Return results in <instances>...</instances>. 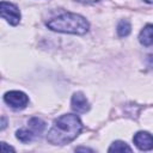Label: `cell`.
I'll return each instance as SVG.
<instances>
[{"label":"cell","mask_w":153,"mask_h":153,"mask_svg":"<svg viewBox=\"0 0 153 153\" xmlns=\"http://www.w3.org/2000/svg\"><path fill=\"white\" fill-rule=\"evenodd\" d=\"M82 123L76 115L67 114L55 120L48 131L47 140L51 145H65L73 141L81 131Z\"/></svg>","instance_id":"6da1fadb"},{"label":"cell","mask_w":153,"mask_h":153,"mask_svg":"<svg viewBox=\"0 0 153 153\" xmlns=\"http://www.w3.org/2000/svg\"><path fill=\"white\" fill-rule=\"evenodd\" d=\"M47 26L57 32L63 33H73V35H84L88 31V22L80 14L76 13H62L49 22H47Z\"/></svg>","instance_id":"7a4b0ae2"},{"label":"cell","mask_w":153,"mask_h":153,"mask_svg":"<svg viewBox=\"0 0 153 153\" xmlns=\"http://www.w3.org/2000/svg\"><path fill=\"white\" fill-rule=\"evenodd\" d=\"M4 100L13 109H24L29 104V97L22 91H8L4 96Z\"/></svg>","instance_id":"3957f363"},{"label":"cell","mask_w":153,"mask_h":153,"mask_svg":"<svg viewBox=\"0 0 153 153\" xmlns=\"http://www.w3.org/2000/svg\"><path fill=\"white\" fill-rule=\"evenodd\" d=\"M0 14L11 25H17L20 22V12H19L18 7L12 2L1 1V4H0Z\"/></svg>","instance_id":"277c9868"},{"label":"cell","mask_w":153,"mask_h":153,"mask_svg":"<svg viewBox=\"0 0 153 153\" xmlns=\"http://www.w3.org/2000/svg\"><path fill=\"white\" fill-rule=\"evenodd\" d=\"M133 141L135 146L141 151L153 149V135L149 134L148 131H137L134 135Z\"/></svg>","instance_id":"5b68a950"},{"label":"cell","mask_w":153,"mask_h":153,"mask_svg":"<svg viewBox=\"0 0 153 153\" xmlns=\"http://www.w3.org/2000/svg\"><path fill=\"white\" fill-rule=\"evenodd\" d=\"M72 109L79 114H82V112H86L88 111L90 109V104L86 99V97L81 93V92H75L72 97Z\"/></svg>","instance_id":"8992f818"},{"label":"cell","mask_w":153,"mask_h":153,"mask_svg":"<svg viewBox=\"0 0 153 153\" xmlns=\"http://www.w3.org/2000/svg\"><path fill=\"white\" fill-rule=\"evenodd\" d=\"M139 41L145 47L153 45V24H147L139 35Z\"/></svg>","instance_id":"52a82bcc"},{"label":"cell","mask_w":153,"mask_h":153,"mask_svg":"<svg viewBox=\"0 0 153 153\" xmlns=\"http://www.w3.org/2000/svg\"><path fill=\"white\" fill-rule=\"evenodd\" d=\"M131 31V26H130V23L127 20V19H122L118 25H117V33L120 37H126L130 33Z\"/></svg>","instance_id":"ba28073f"},{"label":"cell","mask_w":153,"mask_h":153,"mask_svg":"<svg viewBox=\"0 0 153 153\" xmlns=\"http://www.w3.org/2000/svg\"><path fill=\"white\" fill-rule=\"evenodd\" d=\"M16 136L18 140H20L22 142H29L33 139L35 136V133L32 130H29V129H25V128H22L19 130H17L16 133Z\"/></svg>","instance_id":"9c48e42d"},{"label":"cell","mask_w":153,"mask_h":153,"mask_svg":"<svg viewBox=\"0 0 153 153\" xmlns=\"http://www.w3.org/2000/svg\"><path fill=\"white\" fill-rule=\"evenodd\" d=\"M29 127H30V129L36 134V133H42L43 131V129L45 128V123L42 121V120H39V118H37V117H33V118H31L30 121H29Z\"/></svg>","instance_id":"30bf717a"},{"label":"cell","mask_w":153,"mask_h":153,"mask_svg":"<svg viewBox=\"0 0 153 153\" xmlns=\"http://www.w3.org/2000/svg\"><path fill=\"white\" fill-rule=\"evenodd\" d=\"M109 152H131V148L123 141H115L108 149Z\"/></svg>","instance_id":"8fae6325"},{"label":"cell","mask_w":153,"mask_h":153,"mask_svg":"<svg viewBox=\"0 0 153 153\" xmlns=\"http://www.w3.org/2000/svg\"><path fill=\"white\" fill-rule=\"evenodd\" d=\"M14 152V148H12V147H8L5 142H1V152L2 153H7V152Z\"/></svg>","instance_id":"7c38bea8"},{"label":"cell","mask_w":153,"mask_h":153,"mask_svg":"<svg viewBox=\"0 0 153 153\" xmlns=\"http://www.w3.org/2000/svg\"><path fill=\"white\" fill-rule=\"evenodd\" d=\"M1 121H2V123H1V129H4V128L6 127V118L2 116V117H1Z\"/></svg>","instance_id":"4fadbf2b"},{"label":"cell","mask_w":153,"mask_h":153,"mask_svg":"<svg viewBox=\"0 0 153 153\" xmlns=\"http://www.w3.org/2000/svg\"><path fill=\"white\" fill-rule=\"evenodd\" d=\"M75 151H88V152H92V149H90V148H82V147H79Z\"/></svg>","instance_id":"5bb4252c"},{"label":"cell","mask_w":153,"mask_h":153,"mask_svg":"<svg viewBox=\"0 0 153 153\" xmlns=\"http://www.w3.org/2000/svg\"><path fill=\"white\" fill-rule=\"evenodd\" d=\"M75 1H80V2H94L98 0H75Z\"/></svg>","instance_id":"9a60e30c"},{"label":"cell","mask_w":153,"mask_h":153,"mask_svg":"<svg viewBox=\"0 0 153 153\" xmlns=\"http://www.w3.org/2000/svg\"><path fill=\"white\" fill-rule=\"evenodd\" d=\"M149 65L153 66V56H149Z\"/></svg>","instance_id":"2e32d148"},{"label":"cell","mask_w":153,"mask_h":153,"mask_svg":"<svg viewBox=\"0 0 153 153\" xmlns=\"http://www.w3.org/2000/svg\"><path fill=\"white\" fill-rule=\"evenodd\" d=\"M146 2H148V4H153V0H145Z\"/></svg>","instance_id":"e0dca14e"}]
</instances>
